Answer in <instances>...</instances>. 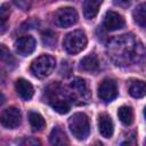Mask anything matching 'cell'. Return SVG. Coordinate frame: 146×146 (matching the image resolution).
<instances>
[{"instance_id":"15","label":"cell","mask_w":146,"mask_h":146,"mask_svg":"<svg viewBox=\"0 0 146 146\" xmlns=\"http://www.w3.org/2000/svg\"><path fill=\"white\" fill-rule=\"evenodd\" d=\"M128 91L133 98H143L146 96V82L141 80H133L129 83Z\"/></svg>"},{"instance_id":"6","label":"cell","mask_w":146,"mask_h":146,"mask_svg":"<svg viewBox=\"0 0 146 146\" xmlns=\"http://www.w3.org/2000/svg\"><path fill=\"white\" fill-rule=\"evenodd\" d=\"M1 124L7 129H15L22 122V113L15 106H9L5 108L0 116Z\"/></svg>"},{"instance_id":"24","label":"cell","mask_w":146,"mask_h":146,"mask_svg":"<svg viewBox=\"0 0 146 146\" xmlns=\"http://www.w3.org/2000/svg\"><path fill=\"white\" fill-rule=\"evenodd\" d=\"M13 1H14L15 6L22 10H29L33 2V0H13Z\"/></svg>"},{"instance_id":"22","label":"cell","mask_w":146,"mask_h":146,"mask_svg":"<svg viewBox=\"0 0 146 146\" xmlns=\"http://www.w3.org/2000/svg\"><path fill=\"white\" fill-rule=\"evenodd\" d=\"M56 34L51 31H46L42 33V41L47 47H54L56 44Z\"/></svg>"},{"instance_id":"26","label":"cell","mask_w":146,"mask_h":146,"mask_svg":"<svg viewBox=\"0 0 146 146\" xmlns=\"http://www.w3.org/2000/svg\"><path fill=\"white\" fill-rule=\"evenodd\" d=\"M132 0H114V3L115 5H119V6H128L130 5Z\"/></svg>"},{"instance_id":"10","label":"cell","mask_w":146,"mask_h":146,"mask_svg":"<svg viewBox=\"0 0 146 146\" xmlns=\"http://www.w3.org/2000/svg\"><path fill=\"white\" fill-rule=\"evenodd\" d=\"M124 26V18L119 14V13H115V11H107L105 14V17H104V27L110 31V32H113V31H116V30H120Z\"/></svg>"},{"instance_id":"25","label":"cell","mask_w":146,"mask_h":146,"mask_svg":"<svg viewBox=\"0 0 146 146\" xmlns=\"http://www.w3.org/2000/svg\"><path fill=\"white\" fill-rule=\"evenodd\" d=\"M21 144L22 145H40V141L39 140H36V139H34V138H32V137H30V138H25V139H23L22 141H21Z\"/></svg>"},{"instance_id":"23","label":"cell","mask_w":146,"mask_h":146,"mask_svg":"<svg viewBox=\"0 0 146 146\" xmlns=\"http://www.w3.org/2000/svg\"><path fill=\"white\" fill-rule=\"evenodd\" d=\"M9 17V7L7 3H3L0 8V18H1V33L5 32L6 29V22Z\"/></svg>"},{"instance_id":"14","label":"cell","mask_w":146,"mask_h":146,"mask_svg":"<svg viewBox=\"0 0 146 146\" xmlns=\"http://www.w3.org/2000/svg\"><path fill=\"white\" fill-rule=\"evenodd\" d=\"M102 3H103V0H84L82 5L84 17L88 19L94 18L98 14Z\"/></svg>"},{"instance_id":"12","label":"cell","mask_w":146,"mask_h":146,"mask_svg":"<svg viewBox=\"0 0 146 146\" xmlns=\"http://www.w3.org/2000/svg\"><path fill=\"white\" fill-rule=\"evenodd\" d=\"M15 89L18 94V96L24 100H30L33 97L34 89L33 86L25 79H18L15 82Z\"/></svg>"},{"instance_id":"18","label":"cell","mask_w":146,"mask_h":146,"mask_svg":"<svg viewBox=\"0 0 146 146\" xmlns=\"http://www.w3.org/2000/svg\"><path fill=\"white\" fill-rule=\"evenodd\" d=\"M133 21L137 25L141 27H146V2L138 5L132 11Z\"/></svg>"},{"instance_id":"2","label":"cell","mask_w":146,"mask_h":146,"mask_svg":"<svg viewBox=\"0 0 146 146\" xmlns=\"http://www.w3.org/2000/svg\"><path fill=\"white\" fill-rule=\"evenodd\" d=\"M87 35L82 30H75L65 35L63 47L70 55H76L81 52L87 46Z\"/></svg>"},{"instance_id":"21","label":"cell","mask_w":146,"mask_h":146,"mask_svg":"<svg viewBox=\"0 0 146 146\" xmlns=\"http://www.w3.org/2000/svg\"><path fill=\"white\" fill-rule=\"evenodd\" d=\"M0 57L1 60L9 67H14L15 66V58L13 57V55L9 52V50L6 48L5 44H1V52H0Z\"/></svg>"},{"instance_id":"1","label":"cell","mask_w":146,"mask_h":146,"mask_svg":"<svg viewBox=\"0 0 146 146\" xmlns=\"http://www.w3.org/2000/svg\"><path fill=\"white\" fill-rule=\"evenodd\" d=\"M107 52L115 65L125 66L138 62L144 55V49L133 35L123 34L108 43Z\"/></svg>"},{"instance_id":"13","label":"cell","mask_w":146,"mask_h":146,"mask_svg":"<svg viewBox=\"0 0 146 146\" xmlns=\"http://www.w3.org/2000/svg\"><path fill=\"white\" fill-rule=\"evenodd\" d=\"M98 67L99 60L95 54H88L80 60V70L84 72H96Z\"/></svg>"},{"instance_id":"11","label":"cell","mask_w":146,"mask_h":146,"mask_svg":"<svg viewBox=\"0 0 146 146\" xmlns=\"http://www.w3.org/2000/svg\"><path fill=\"white\" fill-rule=\"evenodd\" d=\"M98 130L102 137L111 138L114 132V124L111 116L106 113H103L98 116Z\"/></svg>"},{"instance_id":"16","label":"cell","mask_w":146,"mask_h":146,"mask_svg":"<svg viewBox=\"0 0 146 146\" xmlns=\"http://www.w3.org/2000/svg\"><path fill=\"white\" fill-rule=\"evenodd\" d=\"M49 141L52 145H66L68 144V139L66 137L65 131L60 127H55L49 136Z\"/></svg>"},{"instance_id":"20","label":"cell","mask_w":146,"mask_h":146,"mask_svg":"<svg viewBox=\"0 0 146 146\" xmlns=\"http://www.w3.org/2000/svg\"><path fill=\"white\" fill-rule=\"evenodd\" d=\"M29 121H30V124L33 128V130L39 131V130H42L46 127V121H44L43 116L38 112H30Z\"/></svg>"},{"instance_id":"9","label":"cell","mask_w":146,"mask_h":146,"mask_svg":"<svg viewBox=\"0 0 146 146\" xmlns=\"http://www.w3.org/2000/svg\"><path fill=\"white\" fill-rule=\"evenodd\" d=\"M36 47V41L33 36L31 35H24L19 38L15 42V48L18 55L21 56H29L31 55Z\"/></svg>"},{"instance_id":"4","label":"cell","mask_w":146,"mask_h":146,"mask_svg":"<svg viewBox=\"0 0 146 146\" xmlns=\"http://www.w3.org/2000/svg\"><path fill=\"white\" fill-rule=\"evenodd\" d=\"M68 128L72 135L79 139L84 140L90 132L89 119L84 113H75L68 119Z\"/></svg>"},{"instance_id":"17","label":"cell","mask_w":146,"mask_h":146,"mask_svg":"<svg viewBox=\"0 0 146 146\" xmlns=\"http://www.w3.org/2000/svg\"><path fill=\"white\" fill-rule=\"evenodd\" d=\"M49 102H50V105L54 108V111H56L59 114H66L71 110V103H70V100H67L65 98L63 99V98H55L54 97Z\"/></svg>"},{"instance_id":"5","label":"cell","mask_w":146,"mask_h":146,"mask_svg":"<svg viewBox=\"0 0 146 146\" xmlns=\"http://www.w3.org/2000/svg\"><path fill=\"white\" fill-rule=\"evenodd\" d=\"M78 22V13L72 7L59 8L55 13V23L59 27H68Z\"/></svg>"},{"instance_id":"3","label":"cell","mask_w":146,"mask_h":146,"mask_svg":"<svg viewBox=\"0 0 146 146\" xmlns=\"http://www.w3.org/2000/svg\"><path fill=\"white\" fill-rule=\"evenodd\" d=\"M56 66V59L48 54H42L36 57L31 64V72L39 79L49 76Z\"/></svg>"},{"instance_id":"7","label":"cell","mask_w":146,"mask_h":146,"mask_svg":"<svg viewBox=\"0 0 146 146\" xmlns=\"http://www.w3.org/2000/svg\"><path fill=\"white\" fill-rule=\"evenodd\" d=\"M98 97L104 103H110L117 97V86L112 79H105L98 87Z\"/></svg>"},{"instance_id":"8","label":"cell","mask_w":146,"mask_h":146,"mask_svg":"<svg viewBox=\"0 0 146 146\" xmlns=\"http://www.w3.org/2000/svg\"><path fill=\"white\" fill-rule=\"evenodd\" d=\"M70 87H71L73 97L80 99L81 102H88L89 100L91 94H90V90H89L88 84H87L84 79H81V78L73 79Z\"/></svg>"},{"instance_id":"19","label":"cell","mask_w":146,"mask_h":146,"mask_svg":"<svg viewBox=\"0 0 146 146\" xmlns=\"http://www.w3.org/2000/svg\"><path fill=\"white\" fill-rule=\"evenodd\" d=\"M117 116L124 125H130L133 122V111L130 106H121L117 110Z\"/></svg>"},{"instance_id":"27","label":"cell","mask_w":146,"mask_h":146,"mask_svg":"<svg viewBox=\"0 0 146 146\" xmlns=\"http://www.w3.org/2000/svg\"><path fill=\"white\" fill-rule=\"evenodd\" d=\"M144 116H145V119H146V107L144 108Z\"/></svg>"}]
</instances>
